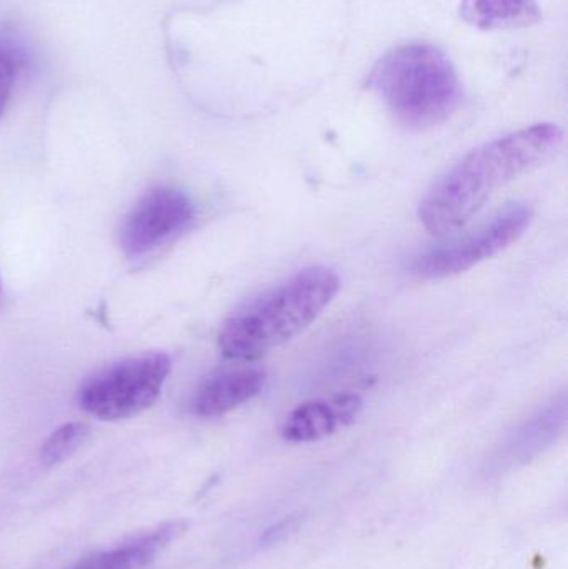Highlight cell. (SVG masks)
<instances>
[{"label": "cell", "instance_id": "obj_3", "mask_svg": "<svg viewBox=\"0 0 568 569\" xmlns=\"http://www.w3.org/2000/svg\"><path fill=\"white\" fill-rule=\"evenodd\" d=\"M370 87L397 122L412 130L446 122L462 97L452 62L427 43H409L386 53L372 70Z\"/></svg>", "mask_w": 568, "mask_h": 569}, {"label": "cell", "instance_id": "obj_10", "mask_svg": "<svg viewBox=\"0 0 568 569\" xmlns=\"http://www.w3.org/2000/svg\"><path fill=\"white\" fill-rule=\"evenodd\" d=\"M460 16L482 30L532 26L542 17L539 0H462Z\"/></svg>", "mask_w": 568, "mask_h": 569}, {"label": "cell", "instance_id": "obj_4", "mask_svg": "<svg viewBox=\"0 0 568 569\" xmlns=\"http://www.w3.org/2000/svg\"><path fill=\"white\" fill-rule=\"evenodd\" d=\"M172 361L166 353L117 361L90 375L79 388V405L103 421L126 420L156 403Z\"/></svg>", "mask_w": 568, "mask_h": 569}, {"label": "cell", "instance_id": "obj_8", "mask_svg": "<svg viewBox=\"0 0 568 569\" xmlns=\"http://www.w3.org/2000/svg\"><path fill=\"white\" fill-rule=\"evenodd\" d=\"M263 385L266 371L259 368H240L213 375L193 395V413L202 418L223 417L256 398Z\"/></svg>", "mask_w": 568, "mask_h": 569}, {"label": "cell", "instance_id": "obj_5", "mask_svg": "<svg viewBox=\"0 0 568 569\" xmlns=\"http://www.w3.org/2000/svg\"><path fill=\"white\" fill-rule=\"evenodd\" d=\"M532 220V207L514 203L472 232L420 256L413 262V273L422 279H447L467 272L509 249L526 233Z\"/></svg>", "mask_w": 568, "mask_h": 569}, {"label": "cell", "instance_id": "obj_12", "mask_svg": "<svg viewBox=\"0 0 568 569\" xmlns=\"http://www.w3.org/2000/svg\"><path fill=\"white\" fill-rule=\"evenodd\" d=\"M26 67V56L12 42H0V116L12 99L17 80Z\"/></svg>", "mask_w": 568, "mask_h": 569}, {"label": "cell", "instance_id": "obj_1", "mask_svg": "<svg viewBox=\"0 0 568 569\" xmlns=\"http://www.w3.org/2000/svg\"><path fill=\"white\" fill-rule=\"evenodd\" d=\"M562 142L559 126L536 123L477 147L427 192L420 222L437 237L464 229L497 190L549 162Z\"/></svg>", "mask_w": 568, "mask_h": 569}, {"label": "cell", "instance_id": "obj_6", "mask_svg": "<svg viewBox=\"0 0 568 569\" xmlns=\"http://www.w3.org/2000/svg\"><path fill=\"white\" fill-rule=\"evenodd\" d=\"M196 216L192 200L170 187L147 192L120 229V246L129 257H142L182 233Z\"/></svg>", "mask_w": 568, "mask_h": 569}, {"label": "cell", "instance_id": "obj_11", "mask_svg": "<svg viewBox=\"0 0 568 569\" xmlns=\"http://www.w3.org/2000/svg\"><path fill=\"white\" fill-rule=\"evenodd\" d=\"M89 435V425L80 423V421H72V423L57 428L40 448V461L43 467L52 468L63 463L86 443Z\"/></svg>", "mask_w": 568, "mask_h": 569}, {"label": "cell", "instance_id": "obj_13", "mask_svg": "<svg viewBox=\"0 0 568 569\" xmlns=\"http://www.w3.org/2000/svg\"><path fill=\"white\" fill-rule=\"evenodd\" d=\"M303 515H290V517L283 518L279 523L270 527L269 530L263 533V537L260 538V543L262 547H276V545L283 543L287 538L292 537L297 530H299L300 525H302Z\"/></svg>", "mask_w": 568, "mask_h": 569}, {"label": "cell", "instance_id": "obj_2", "mask_svg": "<svg viewBox=\"0 0 568 569\" xmlns=\"http://www.w3.org/2000/svg\"><path fill=\"white\" fill-rule=\"evenodd\" d=\"M339 290V276L326 267L296 273L226 321L219 335L220 351L230 360H259L302 333Z\"/></svg>", "mask_w": 568, "mask_h": 569}, {"label": "cell", "instance_id": "obj_9", "mask_svg": "<svg viewBox=\"0 0 568 569\" xmlns=\"http://www.w3.org/2000/svg\"><path fill=\"white\" fill-rule=\"evenodd\" d=\"M187 525L183 521H172L162 525L150 533L140 535L113 550L102 551L83 558L79 563L66 569H142L156 560L157 555L169 547L179 535L183 533Z\"/></svg>", "mask_w": 568, "mask_h": 569}, {"label": "cell", "instance_id": "obj_7", "mask_svg": "<svg viewBox=\"0 0 568 569\" xmlns=\"http://www.w3.org/2000/svg\"><path fill=\"white\" fill-rule=\"evenodd\" d=\"M362 398L353 393L307 401L287 415L280 433L292 443L323 440L340 428L353 423L362 410Z\"/></svg>", "mask_w": 568, "mask_h": 569}, {"label": "cell", "instance_id": "obj_14", "mask_svg": "<svg viewBox=\"0 0 568 569\" xmlns=\"http://www.w3.org/2000/svg\"><path fill=\"white\" fill-rule=\"evenodd\" d=\"M0 300H2V283H0Z\"/></svg>", "mask_w": 568, "mask_h": 569}]
</instances>
